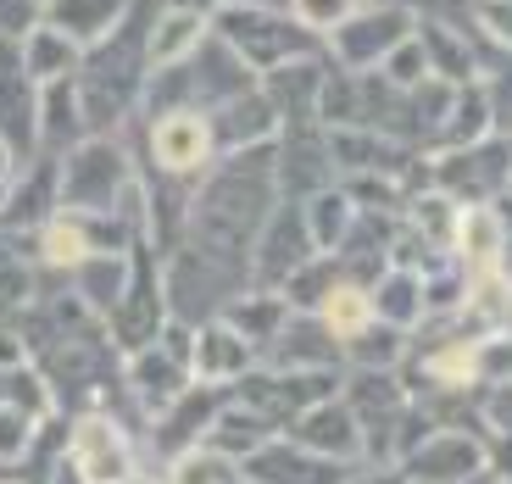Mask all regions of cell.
Returning a JSON list of instances; mask_svg holds the SVG:
<instances>
[{
	"label": "cell",
	"instance_id": "1",
	"mask_svg": "<svg viewBox=\"0 0 512 484\" xmlns=\"http://www.w3.org/2000/svg\"><path fill=\"white\" fill-rule=\"evenodd\" d=\"M273 206H279L273 145L218 156L190 195V223H184L179 245L251 273V245H256V234H262V223L273 217Z\"/></svg>",
	"mask_w": 512,
	"mask_h": 484
},
{
	"label": "cell",
	"instance_id": "2",
	"mask_svg": "<svg viewBox=\"0 0 512 484\" xmlns=\"http://www.w3.org/2000/svg\"><path fill=\"white\" fill-rule=\"evenodd\" d=\"M140 173L123 140L95 134V140L73 145L67 156H56V212L73 217H117L123 201L134 195Z\"/></svg>",
	"mask_w": 512,
	"mask_h": 484
},
{
	"label": "cell",
	"instance_id": "3",
	"mask_svg": "<svg viewBox=\"0 0 512 484\" xmlns=\"http://www.w3.org/2000/svg\"><path fill=\"white\" fill-rule=\"evenodd\" d=\"M212 34L240 56L251 78H268L279 67L323 56V39L295 23L284 6H223V12H212Z\"/></svg>",
	"mask_w": 512,
	"mask_h": 484
},
{
	"label": "cell",
	"instance_id": "4",
	"mask_svg": "<svg viewBox=\"0 0 512 484\" xmlns=\"http://www.w3.org/2000/svg\"><path fill=\"white\" fill-rule=\"evenodd\" d=\"M62 462L78 484H134L145 479V446L112 407H84L62 429Z\"/></svg>",
	"mask_w": 512,
	"mask_h": 484
},
{
	"label": "cell",
	"instance_id": "5",
	"mask_svg": "<svg viewBox=\"0 0 512 484\" xmlns=\"http://www.w3.org/2000/svg\"><path fill=\"white\" fill-rule=\"evenodd\" d=\"M162 323H167L162 256H156L151 245L140 240L134 251H128V284H123V295H117V306L101 318V329H106V340H112L117 357H134V351L156 345Z\"/></svg>",
	"mask_w": 512,
	"mask_h": 484
},
{
	"label": "cell",
	"instance_id": "6",
	"mask_svg": "<svg viewBox=\"0 0 512 484\" xmlns=\"http://www.w3.org/2000/svg\"><path fill=\"white\" fill-rule=\"evenodd\" d=\"M507 184H512L507 134H485V140L462 145V151L429 156V190L451 195L457 206H496V201H507Z\"/></svg>",
	"mask_w": 512,
	"mask_h": 484
},
{
	"label": "cell",
	"instance_id": "7",
	"mask_svg": "<svg viewBox=\"0 0 512 484\" xmlns=\"http://www.w3.org/2000/svg\"><path fill=\"white\" fill-rule=\"evenodd\" d=\"M412 28L418 23H412L407 6H396V0H368L362 12H351L346 23L323 39V56L340 73H379L384 56L412 39Z\"/></svg>",
	"mask_w": 512,
	"mask_h": 484
},
{
	"label": "cell",
	"instance_id": "8",
	"mask_svg": "<svg viewBox=\"0 0 512 484\" xmlns=\"http://www.w3.org/2000/svg\"><path fill=\"white\" fill-rule=\"evenodd\" d=\"M340 395V373H284V368H251L234 384V401L245 412L268 423L273 434H284L295 418H307L318 401Z\"/></svg>",
	"mask_w": 512,
	"mask_h": 484
},
{
	"label": "cell",
	"instance_id": "9",
	"mask_svg": "<svg viewBox=\"0 0 512 484\" xmlns=\"http://www.w3.org/2000/svg\"><path fill=\"white\" fill-rule=\"evenodd\" d=\"M490 473V440L462 423H440L401 457V479L407 484H468Z\"/></svg>",
	"mask_w": 512,
	"mask_h": 484
},
{
	"label": "cell",
	"instance_id": "10",
	"mask_svg": "<svg viewBox=\"0 0 512 484\" xmlns=\"http://www.w3.org/2000/svg\"><path fill=\"white\" fill-rule=\"evenodd\" d=\"M145 156H151V173H156V179L195 184L206 167L218 162L212 123H206L201 112H162V117H145Z\"/></svg>",
	"mask_w": 512,
	"mask_h": 484
},
{
	"label": "cell",
	"instance_id": "11",
	"mask_svg": "<svg viewBox=\"0 0 512 484\" xmlns=\"http://www.w3.org/2000/svg\"><path fill=\"white\" fill-rule=\"evenodd\" d=\"M312 256H318V251H312V240H307L301 206L279 201V206H273V217L262 223V234H256V245H251V290H273V295H279L295 273L307 268Z\"/></svg>",
	"mask_w": 512,
	"mask_h": 484
},
{
	"label": "cell",
	"instance_id": "12",
	"mask_svg": "<svg viewBox=\"0 0 512 484\" xmlns=\"http://www.w3.org/2000/svg\"><path fill=\"white\" fill-rule=\"evenodd\" d=\"M273 179H279V201H307V195L329 190L334 173V151H329V128L307 123V128H284L273 140Z\"/></svg>",
	"mask_w": 512,
	"mask_h": 484
},
{
	"label": "cell",
	"instance_id": "13",
	"mask_svg": "<svg viewBox=\"0 0 512 484\" xmlns=\"http://www.w3.org/2000/svg\"><path fill=\"white\" fill-rule=\"evenodd\" d=\"M229 401H234V390H223V384H190L179 401H167V407L145 423V446H151L162 462H173L179 451L201 446L206 429H212V418H218Z\"/></svg>",
	"mask_w": 512,
	"mask_h": 484
},
{
	"label": "cell",
	"instance_id": "14",
	"mask_svg": "<svg viewBox=\"0 0 512 484\" xmlns=\"http://www.w3.org/2000/svg\"><path fill=\"white\" fill-rule=\"evenodd\" d=\"M256 368H284V373H346V351H340V340H334V334L323 329L312 312H290V318L279 323V334L262 345Z\"/></svg>",
	"mask_w": 512,
	"mask_h": 484
},
{
	"label": "cell",
	"instance_id": "15",
	"mask_svg": "<svg viewBox=\"0 0 512 484\" xmlns=\"http://www.w3.org/2000/svg\"><path fill=\"white\" fill-rule=\"evenodd\" d=\"M240 473L256 479V484H346L357 468L329 462V457H318V451H307V446H295V440H284V434H273L256 457L240 462Z\"/></svg>",
	"mask_w": 512,
	"mask_h": 484
},
{
	"label": "cell",
	"instance_id": "16",
	"mask_svg": "<svg viewBox=\"0 0 512 484\" xmlns=\"http://www.w3.org/2000/svg\"><path fill=\"white\" fill-rule=\"evenodd\" d=\"M284 440H295V446L318 451V457H329V462L362 468V423L351 418V407L340 401V395L318 401V407H312L307 418H295L290 429H284Z\"/></svg>",
	"mask_w": 512,
	"mask_h": 484
},
{
	"label": "cell",
	"instance_id": "17",
	"mask_svg": "<svg viewBox=\"0 0 512 484\" xmlns=\"http://www.w3.org/2000/svg\"><path fill=\"white\" fill-rule=\"evenodd\" d=\"M323 78H329V56H318V62H295V67H279V73L256 78L262 101L273 106V117H279V134H284V128H307V123H318Z\"/></svg>",
	"mask_w": 512,
	"mask_h": 484
},
{
	"label": "cell",
	"instance_id": "18",
	"mask_svg": "<svg viewBox=\"0 0 512 484\" xmlns=\"http://www.w3.org/2000/svg\"><path fill=\"white\" fill-rule=\"evenodd\" d=\"M190 368H184L179 357H167L162 345H145V351H134V357H123V390L128 401L140 407V418L151 423L156 412L167 407V401H179L184 390H190Z\"/></svg>",
	"mask_w": 512,
	"mask_h": 484
},
{
	"label": "cell",
	"instance_id": "19",
	"mask_svg": "<svg viewBox=\"0 0 512 484\" xmlns=\"http://www.w3.org/2000/svg\"><path fill=\"white\" fill-rule=\"evenodd\" d=\"M251 368H256V351L223 318L201 323L190 334V379L195 384H223V390H234Z\"/></svg>",
	"mask_w": 512,
	"mask_h": 484
},
{
	"label": "cell",
	"instance_id": "20",
	"mask_svg": "<svg viewBox=\"0 0 512 484\" xmlns=\"http://www.w3.org/2000/svg\"><path fill=\"white\" fill-rule=\"evenodd\" d=\"M212 123V145H218V156H234V151H256V145H273L279 140V117H273V106L262 101V90H245L234 95V101H223L218 112L206 117Z\"/></svg>",
	"mask_w": 512,
	"mask_h": 484
},
{
	"label": "cell",
	"instance_id": "21",
	"mask_svg": "<svg viewBox=\"0 0 512 484\" xmlns=\"http://www.w3.org/2000/svg\"><path fill=\"white\" fill-rule=\"evenodd\" d=\"M51 212H56V162L51 156H34V162L12 179L6 212H0V234H6V240H12V234L23 240V234H34Z\"/></svg>",
	"mask_w": 512,
	"mask_h": 484
},
{
	"label": "cell",
	"instance_id": "22",
	"mask_svg": "<svg viewBox=\"0 0 512 484\" xmlns=\"http://www.w3.org/2000/svg\"><path fill=\"white\" fill-rule=\"evenodd\" d=\"M95 140L90 123H84V101H78V84L62 78V84H45L39 90V156H67L73 145Z\"/></svg>",
	"mask_w": 512,
	"mask_h": 484
},
{
	"label": "cell",
	"instance_id": "23",
	"mask_svg": "<svg viewBox=\"0 0 512 484\" xmlns=\"http://www.w3.org/2000/svg\"><path fill=\"white\" fill-rule=\"evenodd\" d=\"M128 6L134 0H45V23L73 39L78 51H95L106 34H117Z\"/></svg>",
	"mask_w": 512,
	"mask_h": 484
},
{
	"label": "cell",
	"instance_id": "24",
	"mask_svg": "<svg viewBox=\"0 0 512 484\" xmlns=\"http://www.w3.org/2000/svg\"><path fill=\"white\" fill-rule=\"evenodd\" d=\"M368 301H373V323L407 334V340L423 329V323H429V306H423V279L412 268H384V279L368 290Z\"/></svg>",
	"mask_w": 512,
	"mask_h": 484
},
{
	"label": "cell",
	"instance_id": "25",
	"mask_svg": "<svg viewBox=\"0 0 512 484\" xmlns=\"http://www.w3.org/2000/svg\"><path fill=\"white\" fill-rule=\"evenodd\" d=\"M206 17H195V12H167V6H156V17H151V28H145V67L151 73H162V67H179L184 56L195 51L206 39Z\"/></svg>",
	"mask_w": 512,
	"mask_h": 484
},
{
	"label": "cell",
	"instance_id": "26",
	"mask_svg": "<svg viewBox=\"0 0 512 484\" xmlns=\"http://www.w3.org/2000/svg\"><path fill=\"white\" fill-rule=\"evenodd\" d=\"M123 284H128V251H101V256H90L84 268L67 273V295H73L84 312H95V318H106L117 306Z\"/></svg>",
	"mask_w": 512,
	"mask_h": 484
},
{
	"label": "cell",
	"instance_id": "27",
	"mask_svg": "<svg viewBox=\"0 0 512 484\" xmlns=\"http://www.w3.org/2000/svg\"><path fill=\"white\" fill-rule=\"evenodd\" d=\"M457 217H462V206L451 201V195H440V190H418V195H407V206H401V223H407L412 240H418L429 256H451Z\"/></svg>",
	"mask_w": 512,
	"mask_h": 484
},
{
	"label": "cell",
	"instance_id": "28",
	"mask_svg": "<svg viewBox=\"0 0 512 484\" xmlns=\"http://www.w3.org/2000/svg\"><path fill=\"white\" fill-rule=\"evenodd\" d=\"M17 56H23V73L34 78L39 90H45V84H62V78H73L78 62H84V51H78L67 34H56L51 23H39L34 34L17 39Z\"/></svg>",
	"mask_w": 512,
	"mask_h": 484
},
{
	"label": "cell",
	"instance_id": "29",
	"mask_svg": "<svg viewBox=\"0 0 512 484\" xmlns=\"http://www.w3.org/2000/svg\"><path fill=\"white\" fill-rule=\"evenodd\" d=\"M485 134H496V123H490V95H485V84H462V90H451L446 123H440V134H435V145H429V156L462 151V145L485 140Z\"/></svg>",
	"mask_w": 512,
	"mask_h": 484
},
{
	"label": "cell",
	"instance_id": "30",
	"mask_svg": "<svg viewBox=\"0 0 512 484\" xmlns=\"http://www.w3.org/2000/svg\"><path fill=\"white\" fill-rule=\"evenodd\" d=\"M301 206V223H307V240L318 256H334L340 245H346L351 223H357V206H351V195L340 190V184H329V190L307 195V201H295Z\"/></svg>",
	"mask_w": 512,
	"mask_h": 484
},
{
	"label": "cell",
	"instance_id": "31",
	"mask_svg": "<svg viewBox=\"0 0 512 484\" xmlns=\"http://www.w3.org/2000/svg\"><path fill=\"white\" fill-rule=\"evenodd\" d=\"M284 318H290V306H284V295H273V290H240L229 306H223V323L251 345L256 357H262V345L279 334Z\"/></svg>",
	"mask_w": 512,
	"mask_h": 484
},
{
	"label": "cell",
	"instance_id": "32",
	"mask_svg": "<svg viewBox=\"0 0 512 484\" xmlns=\"http://www.w3.org/2000/svg\"><path fill=\"white\" fill-rule=\"evenodd\" d=\"M273 440V429L262 418H256V412H245L240 401H229V407L218 412V418H212V429H206V440L201 446L206 451H218V457H229L234 468H240L245 457H256V451L268 446Z\"/></svg>",
	"mask_w": 512,
	"mask_h": 484
},
{
	"label": "cell",
	"instance_id": "33",
	"mask_svg": "<svg viewBox=\"0 0 512 484\" xmlns=\"http://www.w3.org/2000/svg\"><path fill=\"white\" fill-rule=\"evenodd\" d=\"M0 407L6 412H23V418H34V423H45V418H56V395H51V384L39 379V368L34 362H0Z\"/></svg>",
	"mask_w": 512,
	"mask_h": 484
},
{
	"label": "cell",
	"instance_id": "34",
	"mask_svg": "<svg viewBox=\"0 0 512 484\" xmlns=\"http://www.w3.org/2000/svg\"><path fill=\"white\" fill-rule=\"evenodd\" d=\"M312 318H318L323 329L340 340V351H346V340H357V334L373 323V301H368V290H362V284H334V290L318 301V312H312Z\"/></svg>",
	"mask_w": 512,
	"mask_h": 484
},
{
	"label": "cell",
	"instance_id": "35",
	"mask_svg": "<svg viewBox=\"0 0 512 484\" xmlns=\"http://www.w3.org/2000/svg\"><path fill=\"white\" fill-rule=\"evenodd\" d=\"M407 362V334L384 329V323H368L357 340H346V368H373V373H401Z\"/></svg>",
	"mask_w": 512,
	"mask_h": 484
},
{
	"label": "cell",
	"instance_id": "36",
	"mask_svg": "<svg viewBox=\"0 0 512 484\" xmlns=\"http://www.w3.org/2000/svg\"><path fill=\"white\" fill-rule=\"evenodd\" d=\"M234 479H240V468L229 457H218V451H206V446H190L173 462H162V479L156 484H234Z\"/></svg>",
	"mask_w": 512,
	"mask_h": 484
},
{
	"label": "cell",
	"instance_id": "37",
	"mask_svg": "<svg viewBox=\"0 0 512 484\" xmlns=\"http://www.w3.org/2000/svg\"><path fill=\"white\" fill-rule=\"evenodd\" d=\"M362 6H368V0H284V12H290L301 28H312L318 39H329L334 28L346 23L351 12H362Z\"/></svg>",
	"mask_w": 512,
	"mask_h": 484
},
{
	"label": "cell",
	"instance_id": "38",
	"mask_svg": "<svg viewBox=\"0 0 512 484\" xmlns=\"http://www.w3.org/2000/svg\"><path fill=\"white\" fill-rule=\"evenodd\" d=\"M379 78L390 84V90H418L423 78H429V62H423V45H418V28H412V39L407 45H396V51L384 56V67H379Z\"/></svg>",
	"mask_w": 512,
	"mask_h": 484
},
{
	"label": "cell",
	"instance_id": "39",
	"mask_svg": "<svg viewBox=\"0 0 512 484\" xmlns=\"http://www.w3.org/2000/svg\"><path fill=\"white\" fill-rule=\"evenodd\" d=\"M34 440H39V423H34V418L0 407V468L17 473V468L28 462V451H34Z\"/></svg>",
	"mask_w": 512,
	"mask_h": 484
},
{
	"label": "cell",
	"instance_id": "40",
	"mask_svg": "<svg viewBox=\"0 0 512 484\" xmlns=\"http://www.w3.org/2000/svg\"><path fill=\"white\" fill-rule=\"evenodd\" d=\"M39 23H45V0H0V39H6V45L34 34Z\"/></svg>",
	"mask_w": 512,
	"mask_h": 484
},
{
	"label": "cell",
	"instance_id": "41",
	"mask_svg": "<svg viewBox=\"0 0 512 484\" xmlns=\"http://www.w3.org/2000/svg\"><path fill=\"white\" fill-rule=\"evenodd\" d=\"M346 484H407V479H401V468H357Z\"/></svg>",
	"mask_w": 512,
	"mask_h": 484
},
{
	"label": "cell",
	"instance_id": "42",
	"mask_svg": "<svg viewBox=\"0 0 512 484\" xmlns=\"http://www.w3.org/2000/svg\"><path fill=\"white\" fill-rule=\"evenodd\" d=\"M17 173H23V162H17V156L6 151V145H0V184H12Z\"/></svg>",
	"mask_w": 512,
	"mask_h": 484
},
{
	"label": "cell",
	"instance_id": "43",
	"mask_svg": "<svg viewBox=\"0 0 512 484\" xmlns=\"http://www.w3.org/2000/svg\"><path fill=\"white\" fill-rule=\"evenodd\" d=\"M468 6H474V12H479V6H507V0H468Z\"/></svg>",
	"mask_w": 512,
	"mask_h": 484
},
{
	"label": "cell",
	"instance_id": "44",
	"mask_svg": "<svg viewBox=\"0 0 512 484\" xmlns=\"http://www.w3.org/2000/svg\"><path fill=\"white\" fill-rule=\"evenodd\" d=\"M0 484H23V479H17V473H0Z\"/></svg>",
	"mask_w": 512,
	"mask_h": 484
},
{
	"label": "cell",
	"instance_id": "45",
	"mask_svg": "<svg viewBox=\"0 0 512 484\" xmlns=\"http://www.w3.org/2000/svg\"><path fill=\"white\" fill-rule=\"evenodd\" d=\"M134 484H156V479H151V473H145V479H134Z\"/></svg>",
	"mask_w": 512,
	"mask_h": 484
},
{
	"label": "cell",
	"instance_id": "46",
	"mask_svg": "<svg viewBox=\"0 0 512 484\" xmlns=\"http://www.w3.org/2000/svg\"><path fill=\"white\" fill-rule=\"evenodd\" d=\"M490 484H512V479H496V473H490Z\"/></svg>",
	"mask_w": 512,
	"mask_h": 484
},
{
	"label": "cell",
	"instance_id": "47",
	"mask_svg": "<svg viewBox=\"0 0 512 484\" xmlns=\"http://www.w3.org/2000/svg\"><path fill=\"white\" fill-rule=\"evenodd\" d=\"M234 484H256V479H245V473H240V479H234Z\"/></svg>",
	"mask_w": 512,
	"mask_h": 484
},
{
	"label": "cell",
	"instance_id": "48",
	"mask_svg": "<svg viewBox=\"0 0 512 484\" xmlns=\"http://www.w3.org/2000/svg\"><path fill=\"white\" fill-rule=\"evenodd\" d=\"M507 201H512V184H507Z\"/></svg>",
	"mask_w": 512,
	"mask_h": 484
}]
</instances>
